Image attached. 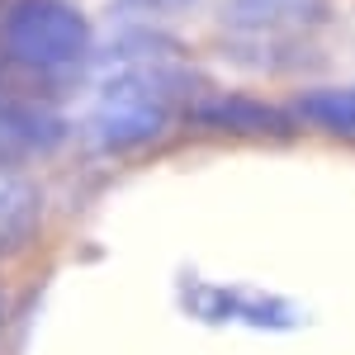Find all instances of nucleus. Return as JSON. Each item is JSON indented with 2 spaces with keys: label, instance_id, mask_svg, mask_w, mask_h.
Instances as JSON below:
<instances>
[{
  "label": "nucleus",
  "instance_id": "nucleus-1",
  "mask_svg": "<svg viewBox=\"0 0 355 355\" xmlns=\"http://www.w3.org/2000/svg\"><path fill=\"white\" fill-rule=\"evenodd\" d=\"M313 114L327 119L331 128L355 133V95H327V100H313Z\"/></svg>",
  "mask_w": 355,
  "mask_h": 355
}]
</instances>
